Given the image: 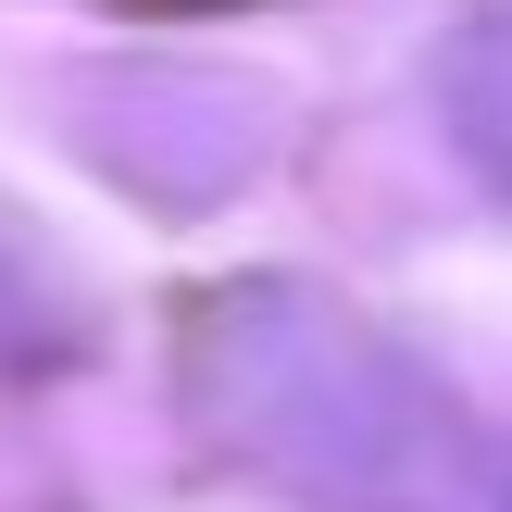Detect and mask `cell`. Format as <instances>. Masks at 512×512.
<instances>
[{"label": "cell", "mask_w": 512, "mask_h": 512, "mask_svg": "<svg viewBox=\"0 0 512 512\" xmlns=\"http://www.w3.org/2000/svg\"><path fill=\"white\" fill-rule=\"evenodd\" d=\"M450 100H463V138L512 175V13H500V25H475V38L450 50Z\"/></svg>", "instance_id": "1"}]
</instances>
